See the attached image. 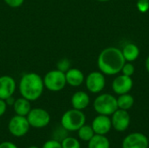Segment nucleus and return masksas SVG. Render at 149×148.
Instances as JSON below:
<instances>
[{"label": "nucleus", "instance_id": "25", "mask_svg": "<svg viewBox=\"0 0 149 148\" xmlns=\"http://www.w3.org/2000/svg\"><path fill=\"white\" fill-rule=\"evenodd\" d=\"M136 6L141 12L145 13L149 10V0H138Z\"/></svg>", "mask_w": 149, "mask_h": 148}, {"label": "nucleus", "instance_id": "29", "mask_svg": "<svg viewBox=\"0 0 149 148\" xmlns=\"http://www.w3.org/2000/svg\"><path fill=\"white\" fill-rule=\"evenodd\" d=\"M5 102H6L7 106H13V104L15 102V99L13 98V96L12 97H10L7 99H5Z\"/></svg>", "mask_w": 149, "mask_h": 148}, {"label": "nucleus", "instance_id": "2", "mask_svg": "<svg viewBox=\"0 0 149 148\" xmlns=\"http://www.w3.org/2000/svg\"><path fill=\"white\" fill-rule=\"evenodd\" d=\"M17 87L21 97L31 102L38 100L45 90L43 78L36 72L24 74L19 80Z\"/></svg>", "mask_w": 149, "mask_h": 148}, {"label": "nucleus", "instance_id": "9", "mask_svg": "<svg viewBox=\"0 0 149 148\" xmlns=\"http://www.w3.org/2000/svg\"><path fill=\"white\" fill-rule=\"evenodd\" d=\"M149 140L142 133H131L122 140L121 148H148Z\"/></svg>", "mask_w": 149, "mask_h": 148}, {"label": "nucleus", "instance_id": "7", "mask_svg": "<svg viewBox=\"0 0 149 148\" xmlns=\"http://www.w3.org/2000/svg\"><path fill=\"white\" fill-rule=\"evenodd\" d=\"M30 127L31 126L27 120V118L17 114L11 117L8 123V130L10 133L17 138H21L26 135L30 130Z\"/></svg>", "mask_w": 149, "mask_h": 148}, {"label": "nucleus", "instance_id": "32", "mask_svg": "<svg viewBox=\"0 0 149 148\" xmlns=\"http://www.w3.org/2000/svg\"><path fill=\"white\" fill-rule=\"evenodd\" d=\"M27 148H39V147H35V146H31V147H27Z\"/></svg>", "mask_w": 149, "mask_h": 148}, {"label": "nucleus", "instance_id": "20", "mask_svg": "<svg viewBox=\"0 0 149 148\" xmlns=\"http://www.w3.org/2000/svg\"><path fill=\"white\" fill-rule=\"evenodd\" d=\"M77 133H78L79 139L82 141H85V142H88L95 135L93 127L90 125H86V124L83 125L77 131Z\"/></svg>", "mask_w": 149, "mask_h": 148}, {"label": "nucleus", "instance_id": "16", "mask_svg": "<svg viewBox=\"0 0 149 148\" xmlns=\"http://www.w3.org/2000/svg\"><path fill=\"white\" fill-rule=\"evenodd\" d=\"M12 106H13L15 114L20 115V116H24V117H26L28 115V113H30V111L31 109V101H29L28 99H26L23 97H20V98L15 99V102Z\"/></svg>", "mask_w": 149, "mask_h": 148}, {"label": "nucleus", "instance_id": "21", "mask_svg": "<svg viewBox=\"0 0 149 148\" xmlns=\"http://www.w3.org/2000/svg\"><path fill=\"white\" fill-rule=\"evenodd\" d=\"M62 148H81V144L77 138L66 136L61 140Z\"/></svg>", "mask_w": 149, "mask_h": 148}, {"label": "nucleus", "instance_id": "23", "mask_svg": "<svg viewBox=\"0 0 149 148\" xmlns=\"http://www.w3.org/2000/svg\"><path fill=\"white\" fill-rule=\"evenodd\" d=\"M134 71H135V67L132 64V62H126L121 69L122 74L128 77H132L134 73Z\"/></svg>", "mask_w": 149, "mask_h": 148}, {"label": "nucleus", "instance_id": "11", "mask_svg": "<svg viewBox=\"0 0 149 148\" xmlns=\"http://www.w3.org/2000/svg\"><path fill=\"white\" fill-rule=\"evenodd\" d=\"M91 126L93 127L94 133L100 135H107L113 128L111 118L101 114H98V116L93 120Z\"/></svg>", "mask_w": 149, "mask_h": 148}, {"label": "nucleus", "instance_id": "31", "mask_svg": "<svg viewBox=\"0 0 149 148\" xmlns=\"http://www.w3.org/2000/svg\"><path fill=\"white\" fill-rule=\"evenodd\" d=\"M97 1H99V2H102V3H106V2H108V1H110V0H97Z\"/></svg>", "mask_w": 149, "mask_h": 148}, {"label": "nucleus", "instance_id": "19", "mask_svg": "<svg viewBox=\"0 0 149 148\" xmlns=\"http://www.w3.org/2000/svg\"><path fill=\"white\" fill-rule=\"evenodd\" d=\"M134 104V99L131 94H129V92L119 95V97L117 98L118 109L128 111L133 107Z\"/></svg>", "mask_w": 149, "mask_h": 148}, {"label": "nucleus", "instance_id": "22", "mask_svg": "<svg viewBox=\"0 0 149 148\" xmlns=\"http://www.w3.org/2000/svg\"><path fill=\"white\" fill-rule=\"evenodd\" d=\"M70 68H72L71 67V61L66 58L59 59L57 63V70H58L62 72L65 73Z\"/></svg>", "mask_w": 149, "mask_h": 148}, {"label": "nucleus", "instance_id": "13", "mask_svg": "<svg viewBox=\"0 0 149 148\" xmlns=\"http://www.w3.org/2000/svg\"><path fill=\"white\" fill-rule=\"evenodd\" d=\"M17 89V83L15 79L9 75H3L0 77V99H7L12 97Z\"/></svg>", "mask_w": 149, "mask_h": 148}, {"label": "nucleus", "instance_id": "26", "mask_svg": "<svg viewBox=\"0 0 149 148\" xmlns=\"http://www.w3.org/2000/svg\"><path fill=\"white\" fill-rule=\"evenodd\" d=\"M3 1L10 8H18L24 2V0H3Z\"/></svg>", "mask_w": 149, "mask_h": 148}, {"label": "nucleus", "instance_id": "24", "mask_svg": "<svg viewBox=\"0 0 149 148\" xmlns=\"http://www.w3.org/2000/svg\"><path fill=\"white\" fill-rule=\"evenodd\" d=\"M42 148H62L61 146V142L55 140V139H52V140H46Z\"/></svg>", "mask_w": 149, "mask_h": 148}, {"label": "nucleus", "instance_id": "30", "mask_svg": "<svg viewBox=\"0 0 149 148\" xmlns=\"http://www.w3.org/2000/svg\"><path fill=\"white\" fill-rule=\"evenodd\" d=\"M146 69H147L148 72L149 73V55L148 57L147 58V59H146Z\"/></svg>", "mask_w": 149, "mask_h": 148}, {"label": "nucleus", "instance_id": "15", "mask_svg": "<svg viewBox=\"0 0 149 148\" xmlns=\"http://www.w3.org/2000/svg\"><path fill=\"white\" fill-rule=\"evenodd\" d=\"M66 84L72 87H79L85 82V75L79 69L70 68L65 73Z\"/></svg>", "mask_w": 149, "mask_h": 148}, {"label": "nucleus", "instance_id": "12", "mask_svg": "<svg viewBox=\"0 0 149 148\" xmlns=\"http://www.w3.org/2000/svg\"><path fill=\"white\" fill-rule=\"evenodd\" d=\"M134 85V81L131 77L126 75H120L116 77L112 83V89L114 93L118 95L128 93Z\"/></svg>", "mask_w": 149, "mask_h": 148}, {"label": "nucleus", "instance_id": "14", "mask_svg": "<svg viewBox=\"0 0 149 148\" xmlns=\"http://www.w3.org/2000/svg\"><path fill=\"white\" fill-rule=\"evenodd\" d=\"M71 104L72 108L83 111L88 107L90 104V97L87 92L83 91H78L73 93L71 98Z\"/></svg>", "mask_w": 149, "mask_h": 148}, {"label": "nucleus", "instance_id": "3", "mask_svg": "<svg viewBox=\"0 0 149 148\" xmlns=\"http://www.w3.org/2000/svg\"><path fill=\"white\" fill-rule=\"evenodd\" d=\"M86 117L83 111L72 108L64 113L60 120V124L68 132H77L86 124Z\"/></svg>", "mask_w": 149, "mask_h": 148}, {"label": "nucleus", "instance_id": "8", "mask_svg": "<svg viewBox=\"0 0 149 148\" xmlns=\"http://www.w3.org/2000/svg\"><path fill=\"white\" fill-rule=\"evenodd\" d=\"M85 84L91 93H100L105 88L106 78L100 71L92 72L85 79Z\"/></svg>", "mask_w": 149, "mask_h": 148}, {"label": "nucleus", "instance_id": "27", "mask_svg": "<svg viewBox=\"0 0 149 148\" xmlns=\"http://www.w3.org/2000/svg\"><path fill=\"white\" fill-rule=\"evenodd\" d=\"M7 106H7L5 100L0 99V117H2V116L6 113Z\"/></svg>", "mask_w": 149, "mask_h": 148}, {"label": "nucleus", "instance_id": "10", "mask_svg": "<svg viewBox=\"0 0 149 148\" xmlns=\"http://www.w3.org/2000/svg\"><path fill=\"white\" fill-rule=\"evenodd\" d=\"M111 116L112 126L115 131L122 133L127 130L131 122V118L128 111L117 109Z\"/></svg>", "mask_w": 149, "mask_h": 148}, {"label": "nucleus", "instance_id": "4", "mask_svg": "<svg viewBox=\"0 0 149 148\" xmlns=\"http://www.w3.org/2000/svg\"><path fill=\"white\" fill-rule=\"evenodd\" d=\"M93 109L98 114L111 116L117 109V98L110 93L100 94L93 101Z\"/></svg>", "mask_w": 149, "mask_h": 148}, {"label": "nucleus", "instance_id": "1", "mask_svg": "<svg viewBox=\"0 0 149 148\" xmlns=\"http://www.w3.org/2000/svg\"><path fill=\"white\" fill-rule=\"evenodd\" d=\"M126 63L121 50L116 47H107L104 49L98 57L99 70L104 75H116L121 72Z\"/></svg>", "mask_w": 149, "mask_h": 148}, {"label": "nucleus", "instance_id": "28", "mask_svg": "<svg viewBox=\"0 0 149 148\" xmlns=\"http://www.w3.org/2000/svg\"><path fill=\"white\" fill-rule=\"evenodd\" d=\"M0 148H18L11 141H3L0 143Z\"/></svg>", "mask_w": 149, "mask_h": 148}, {"label": "nucleus", "instance_id": "6", "mask_svg": "<svg viewBox=\"0 0 149 148\" xmlns=\"http://www.w3.org/2000/svg\"><path fill=\"white\" fill-rule=\"evenodd\" d=\"M30 126L33 128L40 129L47 126L51 121L50 113L43 108H31L26 116Z\"/></svg>", "mask_w": 149, "mask_h": 148}, {"label": "nucleus", "instance_id": "18", "mask_svg": "<svg viewBox=\"0 0 149 148\" xmlns=\"http://www.w3.org/2000/svg\"><path fill=\"white\" fill-rule=\"evenodd\" d=\"M87 148H110L111 144L107 135L95 134L88 142Z\"/></svg>", "mask_w": 149, "mask_h": 148}, {"label": "nucleus", "instance_id": "17", "mask_svg": "<svg viewBox=\"0 0 149 148\" xmlns=\"http://www.w3.org/2000/svg\"><path fill=\"white\" fill-rule=\"evenodd\" d=\"M121 51H122V54H123V57H124L126 62H133V61L136 60L140 55L139 47L133 43L127 44L123 47Z\"/></svg>", "mask_w": 149, "mask_h": 148}, {"label": "nucleus", "instance_id": "5", "mask_svg": "<svg viewBox=\"0 0 149 148\" xmlns=\"http://www.w3.org/2000/svg\"><path fill=\"white\" fill-rule=\"evenodd\" d=\"M45 88L52 92H57L62 91L66 84L65 74L57 69L51 70L45 73L43 77Z\"/></svg>", "mask_w": 149, "mask_h": 148}]
</instances>
